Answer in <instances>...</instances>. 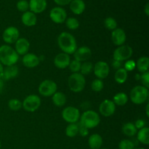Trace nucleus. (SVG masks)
Listing matches in <instances>:
<instances>
[{
    "mask_svg": "<svg viewBox=\"0 0 149 149\" xmlns=\"http://www.w3.org/2000/svg\"><path fill=\"white\" fill-rule=\"evenodd\" d=\"M58 45L60 49L68 55L74 54L77 49L75 37L68 32H62L58 37Z\"/></svg>",
    "mask_w": 149,
    "mask_h": 149,
    "instance_id": "nucleus-1",
    "label": "nucleus"
},
{
    "mask_svg": "<svg viewBox=\"0 0 149 149\" xmlns=\"http://www.w3.org/2000/svg\"><path fill=\"white\" fill-rule=\"evenodd\" d=\"M18 60V54L12 47L7 45L0 46V63L2 65L6 66L15 65Z\"/></svg>",
    "mask_w": 149,
    "mask_h": 149,
    "instance_id": "nucleus-2",
    "label": "nucleus"
},
{
    "mask_svg": "<svg viewBox=\"0 0 149 149\" xmlns=\"http://www.w3.org/2000/svg\"><path fill=\"white\" fill-rule=\"evenodd\" d=\"M100 116L95 111H86L82 113L81 116H80L79 123L88 130L96 127L100 124Z\"/></svg>",
    "mask_w": 149,
    "mask_h": 149,
    "instance_id": "nucleus-3",
    "label": "nucleus"
},
{
    "mask_svg": "<svg viewBox=\"0 0 149 149\" xmlns=\"http://www.w3.org/2000/svg\"><path fill=\"white\" fill-rule=\"evenodd\" d=\"M131 101L136 105H141L145 103L148 97V90L143 85L135 86L130 94Z\"/></svg>",
    "mask_w": 149,
    "mask_h": 149,
    "instance_id": "nucleus-4",
    "label": "nucleus"
},
{
    "mask_svg": "<svg viewBox=\"0 0 149 149\" xmlns=\"http://www.w3.org/2000/svg\"><path fill=\"white\" fill-rule=\"evenodd\" d=\"M86 80L84 76L80 73H74L69 76L68 85L70 90L74 93H80L85 87Z\"/></svg>",
    "mask_w": 149,
    "mask_h": 149,
    "instance_id": "nucleus-5",
    "label": "nucleus"
},
{
    "mask_svg": "<svg viewBox=\"0 0 149 149\" xmlns=\"http://www.w3.org/2000/svg\"><path fill=\"white\" fill-rule=\"evenodd\" d=\"M38 90L41 95L44 97H50L57 92L58 85L52 80L45 79L41 82Z\"/></svg>",
    "mask_w": 149,
    "mask_h": 149,
    "instance_id": "nucleus-6",
    "label": "nucleus"
},
{
    "mask_svg": "<svg viewBox=\"0 0 149 149\" xmlns=\"http://www.w3.org/2000/svg\"><path fill=\"white\" fill-rule=\"evenodd\" d=\"M132 53H133V50L131 47H130L129 45H123L122 46L118 47L115 49L113 53V58L115 61L123 62V61L129 60L132 57Z\"/></svg>",
    "mask_w": 149,
    "mask_h": 149,
    "instance_id": "nucleus-7",
    "label": "nucleus"
},
{
    "mask_svg": "<svg viewBox=\"0 0 149 149\" xmlns=\"http://www.w3.org/2000/svg\"><path fill=\"white\" fill-rule=\"evenodd\" d=\"M41 99L36 95L27 96L22 102V108L28 112H34L40 107Z\"/></svg>",
    "mask_w": 149,
    "mask_h": 149,
    "instance_id": "nucleus-8",
    "label": "nucleus"
},
{
    "mask_svg": "<svg viewBox=\"0 0 149 149\" xmlns=\"http://www.w3.org/2000/svg\"><path fill=\"white\" fill-rule=\"evenodd\" d=\"M80 111L77 108L74 106H68L62 111V117L69 124L77 123L80 119Z\"/></svg>",
    "mask_w": 149,
    "mask_h": 149,
    "instance_id": "nucleus-9",
    "label": "nucleus"
},
{
    "mask_svg": "<svg viewBox=\"0 0 149 149\" xmlns=\"http://www.w3.org/2000/svg\"><path fill=\"white\" fill-rule=\"evenodd\" d=\"M93 71L95 77L99 79H104L109 76L110 72L109 64L105 61H98L95 64Z\"/></svg>",
    "mask_w": 149,
    "mask_h": 149,
    "instance_id": "nucleus-10",
    "label": "nucleus"
},
{
    "mask_svg": "<svg viewBox=\"0 0 149 149\" xmlns=\"http://www.w3.org/2000/svg\"><path fill=\"white\" fill-rule=\"evenodd\" d=\"M20 32L18 29L15 26H10L4 31L2 34L3 40L7 44L15 43L19 39Z\"/></svg>",
    "mask_w": 149,
    "mask_h": 149,
    "instance_id": "nucleus-11",
    "label": "nucleus"
},
{
    "mask_svg": "<svg viewBox=\"0 0 149 149\" xmlns=\"http://www.w3.org/2000/svg\"><path fill=\"white\" fill-rule=\"evenodd\" d=\"M49 17L54 23L57 24H61V23H64L66 20L67 13L62 7H56L51 10Z\"/></svg>",
    "mask_w": 149,
    "mask_h": 149,
    "instance_id": "nucleus-12",
    "label": "nucleus"
},
{
    "mask_svg": "<svg viewBox=\"0 0 149 149\" xmlns=\"http://www.w3.org/2000/svg\"><path fill=\"white\" fill-rule=\"evenodd\" d=\"M116 111V105L111 100H105L102 102L99 106V111L102 116L109 117L114 113Z\"/></svg>",
    "mask_w": 149,
    "mask_h": 149,
    "instance_id": "nucleus-13",
    "label": "nucleus"
},
{
    "mask_svg": "<svg viewBox=\"0 0 149 149\" xmlns=\"http://www.w3.org/2000/svg\"><path fill=\"white\" fill-rule=\"evenodd\" d=\"M92 56V51L90 48L87 46L80 47L77 48L74 53V60L79 62H85Z\"/></svg>",
    "mask_w": 149,
    "mask_h": 149,
    "instance_id": "nucleus-14",
    "label": "nucleus"
},
{
    "mask_svg": "<svg viewBox=\"0 0 149 149\" xmlns=\"http://www.w3.org/2000/svg\"><path fill=\"white\" fill-rule=\"evenodd\" d=\"M71 58L69 55L64 52L58 54L54 58V65L60 69H64L69 65Z\"/></svg>",
    "mask_w": 149,
    "mask_h": 149,
    "instance_id": "nucleus-15",
    "label": "nucleus"
},
{
    "mask_svg": "<svg viewBox=\"0 0 149 149\" xmlns=\"http://www.w3.org/2000/svg\"><path fill=\"white\" fill-rule=\"evenodd\" d=\"M126 33L125 31L122 29H114L112 31L111 33V40L112 42L116 46H122L126 42Z\"/></svg>",
    "mask_w": 149,
    "mask_h": 149,
    "instance_id": "nucleus-16",
    "label": "nucleus"
},
{
    "mask_svg": "<svg viewBox=\"0 0 149 149\" xmlns=\"http://www.w3.org/2000/svg\"><path fill=\"white\" fill-rule=\"evenodd\" d=\"M30 48V43L26 38H19L15 42V50L18 55H25L28 53Z\"/></svg>",
    "mask_w": 149,
    "mask_h": 149,
    "instance_id": "nucleus-17",
    "label": "nucleus"
},
{
    "mask_svg": "<svg viewBox=\"0 0 149 149\" xmlns=\"http://www.w3.org/2000/svg\"><path fill=\"white\" fill-rule=\"evenodd\" d=\"M22 62H23V64L26 67L32 68L39 65V63H40V60H39V57L35 55V54L27 53L23 55Z\"/></svg>",
    "mask_w": 149,
    "mask_h": 149,
    "instance_id": "nucleus-18",
    "label": "nucleus"
},
{
    "mask_svg": "<svg viewBox=\"0 0 149 149\" xmlns=\"http://www.w3.org/2000/svg\"><path fill=\"white\" fill-rule=\"evenodd\" d=\"M29 4L31 12L34 14L42 13L47 7L46 0H30Z\"/></svg>",
    "mask_w": 149,
    "mask_h": 149,
    "instance_id": "nucleus-19",
    "label": "nucleus"
},
{
    "mask_svg": "<svg viewBox=\"0 0 149 149\" xmlns=\"http://www.w3.org/2000/svg\"><path fill=\"white\" fill-rule=\"evenodd\" d=\"M19 74V69L18 67L16 65H9V66H6L3 70V74L1 79L3 80H7L12 79L13 78H15Z\"/></svg>",
    "mask_w": 149,
    "mask_h": 149,
    "instance_id": "nucleus-20",
    "label": "nucleus"
},
{
    "mask_svg": "<svg viewBox=\"0 0 149 149\" xmlns=\"http://www.w3.org/2000/svg\"><path fill=\"white\" fill-rule=\"evenodd\" d=\"M22 23L26 26H35L37 21V17H36V15L33 13L31 11H26L23 14L21 17Z\"/></svg>",
    "mask_w": 149,
    "mask_h": 149,
    "instance_id": "nucleus-21",
    "label": "nucleus"
},
{
    "mask_svg": "<svg viewBox=\"0 0 149 149\" xmlns=\"http://www.w3.org/2000/svg\"><path fill=\"white\" fill-rule=\"evenodd\" d=\"M70 9L75 15H81L85 10V3L83 0H72L70 3Z\"/></svg>",
    "mask_w": 149,
    "mask_h": 149,
    "instance_id": "nucleus-22",
    "label": "nucleus"
},
{
    "mask_svg": "<svg viewBox=\"0 0 149 149\" xmlns=\"http://www.w3.org/2000/svg\"><path fill=\"white\" fill-rule=\"evenodd\" d=\"M88 145L91 149H100L103 145V138L99 134H93L88 139Z\"/></svg>",
    "mask_w": 149,
    "mask_h": 149,
    "instance_id": "nucleus-23",
    "label": "nucleus"
},
{
    "mask_svg": "<svg viewBox=\"0 0 149 149\" xmlns=\"http://www.w3.org/2000/svg\"><path fill=\"white\" fill-rule=\"evenodd\" d=\"M52 103L58 107H62L66 103V96L61 92H56L52 95Z\"/></svg>",
    "mask_w": 149,
    "mask_h": 149,
    "instance_id": "nucleus-24",
    "label": "nucleus"
},
{
    "mask_svg": "<svg viewBox=\"0 0 149 149\" xmlns=\"http://www.w3.org/2000/svg\"><path fill=\"white\" fill-rule=\"evenodd\" d=\"M138 133V141L144 145H148L149 144V129L147 127L139 130Z\"/></svg>",
    "mask_w": 149,
    "mask_h": 149,
    "instance_id": "nucleus-25",
    "label": "nucleus"
},
{
    "mask_svg": "<svg viewBox=\"0 0 149 149\" xmlns=\"http://www.w3.org/2000/svg\"><path fill=\"white\" fill-rule=\"evenodd\" d=\"M149 66V59L148 57H141L136 63V67L141 73H145L148 71Z\"/></svg>",
    "mask_w": 149,
    "mask_h": 149,
    "instance_id": "nucleus-26",
    "label": "nucleus"
},
{
    "mask_svg": "<svg viewBox=\"0 0 149 149\" xmlns=\"http://www.w3.org/2000/svg\"><path fill=\"white\" fill-rule=\"evenodd\" d=\"M127 71L124 68H120L116 71L114 74V79L118 84H124L127 79Z\"/></svg>",
    "mask_w": 149,
    "mask_h": 149,
    "instance_id": "nucleus-27",
    "label": "nucleus"
},
{
    "mask_svg": "<svg viewBox=\"0 0 149 149\" xmlns=\"http://www.w3.org/2000/svg\"><path fill=\"white\" fill-rule=\"evenodd\" d=\"M122 132L128 137H132L135 135L138 132V130L135 127V125L131 122H127L122 127Z\"/></svg>",
    "mask_w": 149,
    "mask_h": 149,
    "instance_id": "nucleus-28",
    "label": "nucleus"
},
{
    "mask_svg": "<svg viewBox=\"0 0 149 149\" xmlns=\"http://www.w3.org/2000/svg\"><path fill=\"white\" fill-rule=\"evenodd\" d=\"M128 101V96L125 93H116L113 96V102L116 106H123L126 105Z\"/></svg>",
    "mask_w": 149,
    "mask_h": 149,
    "instance_id": "nucleus-29",
    "label": "nucleus"
},
{
    "mask_svg": "<svg viewBox=\"0 0 149 149\" xmlns=\"http://www.w3.org/2000/svg\"><path fill=\"white\" fill-rule=\"evenodd\" d=\"M79 134V126L77 123L69 124L65 128V135L69 138H74Z\"/></svg>",
    "mask_w": 149,
    "mask_h": 149,
    "instance_id": "nucleus-30",
    "label": "nucleus"
},
{
    "mask_svg": "<svg viewBox=\"0 0 149 149\" xmlns=\"http://www.w3.org/2000/svg\"><path fill=\"white\" fill-rule=\"evenodd\" d=\"M93 67H94V65H93V63L91 62L85 61L83 63H81L80 74H82L83 76L88 75V74H90L93 71Z\"/></svg>",
    "mask_w": 149,
    "mask_h": 149,
    "instance_id": "nucleus-31",
    "label": "nucleus"
},
{
    "mask_svg": "<svg viewBox=\"0 0 149 149\" xmlns=\"http://www.w3.org/2000/svg\"><path fill=\"white\" fill-rule=\"evenodd\" d=\"M8 107L10 110L17 111L22 108V102L20 100L16 98H13L9 100Z\"/></svg>",
    "mask_w": 149,
    "mask_h": 149,
    "instance_id": "nucleus-32",
    "label": "nucleus"
},
{
    "mask_svg": "<svg viewBox=\"0 0 149 149\" xmlns=\"http://www.w3.org/2000/svg\"><path fill=\"white\" fill-rule=\"evenodd\" d=\"M65 25L68 29L71 30H76L79 26V22L75 17H68L65 20Z\"/></svg>",
    "mask_w": 149,
    "mask_h": 149,
    "instance_id": "nucleus-33",
    "label": "nucleus"
},
{
    "mask_svg": "<svg viewBox=\"0 0 149 149\" xmlns=\"http://www.w3.org/2000/svg\"><path fill=\"white\" fill-rule=\"evenodd\" d=\"M104 25L105 27H106V29L111 31H113L114 29H116V27H117L116 20L111 17H106V18L105 19Z\"/></svg>",
    "mask_w": 149,
    "mask_h": 149,
    "instance_id": "nucleus-34",
    "label": "nucleus"
},
{
    "mask_svg": "<svg viewBox=\"0 0 149 149\" xmlns=\"http://www.w3.org/2000/svg\"><path fill=\"white\" fill-rule=\"evenodd\" d=\"M104 87V84H103V80L99 79H94L92 82L91 84V88L95 93H98L100 92Z\"/></svg>",
    "mask_w": 149,
    "mask_h": 149,
    "instance_id": "nucleus-35",
    "label": "nucleus"
},
{
    "mask_svg": "<svg viewBox=\"0 0 149 149\" xmlns=\"http://www.w3.org/2000/svg\"><path fill=\"white\" fill-rule=\"evenodd\" d=\"M119 149H134L135 148V144L130 140L125 139L120 141L119 144Z\"/></svg>",
    "mask_w": 149,
    "mask_h": 149,
    "instance_id": "nucleus-36",
    "label": "nucleus"
},
{
    "mask_svg": "<svg viewBox=\"0 0 149 149\" xmlns=\"http://www.w3.org/2000/svg\"><path fill=\"white\" fill-rule=\"evenodd\" d=\"M81 62L79 61H77L76 60H74V61H71L69 63V67L70 71L74 74V73H79L80 69H81Z\"/></svg>",
    "mask_w": 149,
    "mask_h": 149,
    "instance_id": "nucleus-37",
    "label": "nucleus"
},
{
    "mask_svg": "<svg viewBox=\"0 0 149 149\" xmlns=\"http://www.w3.org/2000/svg\"><path fill=\"white\" fill-rule=\"evenodd\" d=\"M17 8L20 12H26L29 8V4L26 0H20L17 3Z\"/></svg>",
    "mask_w": 149,
    "mask_h": 149,
    "instance_id": "nucleus-38",
    "label": "nucleus"
},
{
    "mask_svg": "<svg viewBox=\"0 0 149 149\" xmlns=\"http://www.w3.org/2000/svg\"><path fill=\"white\" fill-rule=\"evenodd\" d=\"M140 80L142 82L143 86L148 88L149 87V72L148 71L145 73H143L140 77Z\"/></svg>",
    "mask_w": 149,
    "mask_h": 149,
    "instance_id": "nucleus-39",
    "label": "nucleus"
},
{
    "mask_svg": "<svg viewBox=\"0 0 149 149\" xmlns=\"http://www.w3.org/2000/svg\"><path fill=\"white\" fill-rule=\"evenodd\" d=\"M125 69L127 71H132L136 68V63L135 62L132 60H127L126 61V62L125 63Z\"/></svg>",
    "mask_w": 149,
    "mask_h": 149,
    "instance_id": "nucleus-40",
    "label": "nucleus"
},
{
    "mask_svg": "<svg viewBox=\"0 0 149 149\" xmlns=\"http://www.w3.org/2000/svg\"><path fill=\"white\" fill-rule=\"evenodd\" d=\"M79 133L81 136L82 137H86L89 135V130L87 128H86L85 127H84L83 125H81V124H79Z\"/></svg>",
    "mask_w": 149,
    "mask_h": 149,
    "instance_id": "nucleus-41",
    "label": "nucleus"
},
{
    "mask_svg": "<svg viewBox=\"0 0 149 149\" xmlns=\"http://www.w3.org/2000/svg\"><path fill=\"white\" fill-rule=\"evenodd\" d=\"M134 125H135V127L137 128V130H141L142 129V128L145 127L146 122L145 121L143 120V119H138Z\"/></svg>",
    "mask_w": 149,
    "mask_h": 149,
    "instance_id": "nucleus-42",
    "label": "nucleus"
},
{
    "mask_svg": "<svg viewBox=\"0 0 149 149\" xmlns=\"http://www.w3.org/2000/svg\"><path fill=\"white\" fill-rule=\"evenodd\" d=\"M71 1H72V0H54V1H55L57 4L61 6L67 5V4H70Z\"/></svg>",
    "mask_w": 149,
    "mask_h": 149,
    "instance_id": "nucleus-43",
    "label": "nucleus"
},
{
    "mask_svg": "<svg viewBox=\"0 0 149 149\" xmlns=\"http://www.w3.org/2000/svg\"><path fill=\"white\" fill-rule=\"evenodd\" d=\"M122 62H120V61L113 60V61L112 62V66H113V68H115V69L116 70L122 68Z\"/></svg>",
    "mask_w": 149,
    "mask_h": 149,
    "instance_id": "nucleus-44",
    "label": "nucleus"
},
{
    "mask_svg": "<svg viewBox=\"0 0 149 149\" xmlns=\"http://www.w3.org/2000/svg\"><path fill=\"white\" fill-rule=\"evenodd\" d=\"M4 80L2 79H0V93H2L3 89H4Z\"/></svg>",
    "mask_w": 149,
    "mask_h": 149,
    "instance_id": "nucleus-45",
    "label": "nucleus"
},
{
    "mask_svg": "<svg viewBox=\"0 0 149 149\" xmlns=\"http://www.w3.org/2000/svg\"><path fill=\"white\" fill-rule=\"evenodd\" d=\"M3 70H4V68H3V65L0 63V79L1 78L3 74Z\"/></svg>",
    "mask_w": 149,
    "mask_h": 149,
    "instance_id": "nucleus-46",
    "label": "nucleus"
},
{
    "mask_svg": "<svg viewBox=\"0 0 149 149\" xmlns=\"http://www.w3.org/2000/svg\"><path fill=\"white\" fill-rule=\"evenodd\" d=\"M148 3H147L146 5V7H145V13L146 14V15H149V11H148Z\"/></svg>",
    "mask_w": 149,
    "mask_h": 149,
    "instance_id": "nucleus-47",
    "label": "nucleus"
},
{
    "mask_svg": "<svg viewBox=\"0 0 149 149\" xmlns=\"http://www.w3.org/2000/svg\"><path fill=\"white\" fill-rule=\"evenodd\" d=\"M146 116H149V103L146 105Z\"/></svg>",
    "mask_w": 149,
    "mask_h": 149,
    "instance_id": "nucleus-48",
    "label": "nucleus"
},
{
    "mask_svg": "<svg viewBox=\"0 0 149 149\" xmlns=\"http://www.w3.org/2000/svg\"><path fill=\"white\" fill-rule=\"evenodd\" d=\"M135 149V148H134ZM135 149H145V148H135Z\"/></svg>",
    "mask_w": 149,
    "mask_h": 149,
    "instance_id": "nucleus-49",
    "label": "nucleus"
},
{
    "mask_svg": "<svg viewBox=\"0 0 149 149\" xmlns=\"http://www.w3.org/2000/svg\"><path fill=\"white\" fill-rule=\"evenodd\" d=\"M0 148H1V141H0Z\"/></svg>",
    "mask_w": 149,
    "mask_h": 149,
    "instance_id": "nucleus-50",
    "label": "nucleus"
},
{
    "mask_svg": "<svg viewBox=\"0 0 149 149\" xmlns=\"http://www.w3.org/2000/svg\"><path fill=\"white\" fill-rule=\"evenodd\" d=\"M100 149H107V148H100Z\"/></svg>",
    "mask_w": 149,
    "mask_h": 149,
    "instance_id": "nucleus-51",
    "label": "nucleus"
}]
</instances>
